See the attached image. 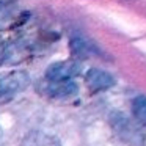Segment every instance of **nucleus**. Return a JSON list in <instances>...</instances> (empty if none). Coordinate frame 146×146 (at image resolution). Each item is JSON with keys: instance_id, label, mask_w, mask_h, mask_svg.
I'll return each mask as SVG.
<instances>
[{"instance_id": "nucleus-1", "label": "nucleus", "mask_w": 146, "mask_h": 146, "mask_svg": "<svg viewBox=\"0 0 146 146\" xmlns=\"http://www.w3.org/2000/svg\"><path fill=\"white\" fill-rule=\"evenodd\" d=\"M30 77L22 71H13L0 76V102L8 101L29 86Z\"/></svg>"}, {"instance_id": "nucleus-2", "label": "nucleus", "mask_w": 146, "mask_h": 146, "mask_svg": "<svg viewBox=\"0 0 146 146\" xmlns=\"http://www.w3.org/2000/svg\"><path fill=\"white\" fill-rule=\"evenodd\" d=\"M111 127L116 132V135L121 140L130 146H141L143 145V135L135 126L129 121V118L124 116L123 113H115L110 119Z\"/></svg>"}, {"instance_id": "nucleus-3", "label": "nucleus", "mask_w": 146, "mask_h": 146, "mask_svg": "<svg viewBox=\"0 0 146 146\" xmlns=\"http://www.w3.org/2000/svg\"><path fill=\"white\" fill-rule=\"evenodd\" d=\"M41 94L50 96L54 99L71 98L77 93V85L72 80H42L41 82Z\"/></svg>"}, {"instance_id": "nucleus-4", "label": "nucleus", "mask_w": 146, "mask_h": 146, "mask_svg": "<svg viewBox=\"0 0 146 146\" xmlns=\"http://www.w3.org/2000/svg\"><path fill=\"white\" fill-rule=\"evenodd\" d=\"M80 74V68L74 61H58L47 68L46 71V80H72Z\"/></svg>"}, {"instance_id": "nucleus-5", "label": "nucleus", "mask_w": 146, "mask_h": 146, "mask_svg": "<svg viewBox=\"0 0 146 146\" xmlns=\"http://www.w3.org/2000/svg\"><path fill=\"white\" fill-rule=\"evenodd\" d=\"M85 83L91 93H99L108 90L115 83V80L110 74L102 69H90L85 76Z\"/></svg>"}, {"instance_id": "nucleus-6", "label": "nucleus", "mask_w": 146, "mask_h": 146, "mask_svg": "<svg viewBox=\"0 0 146 146\" xmlns=\"http://www.w3.org/2000/svg\"><path fill=\"white\" fill-rule=\"evenodd\" d=\"M21 146H60V141L49 133L35 130L24 137Z\"/></svg>"}, {"instance_id": "nucleus-7", "label": "nucleus", "mask_w": 146, "mask_h": 146, "mask_svg": "<svg viewBox=\"0 0 146 146\" xmlns=\"http://www.w3.org/2000/svg\"><path fill=\"white\" fill-rule=\"evenodd\" d=\"M132 115L141 126H146V98L137 96L132 101Z\"/></svg>"}, {"instance_id": "nucleus-8", "label": "nucleus", "mask_w": 146, "mask_h": 146, "mask_svg": "<svg viewBox=\"0 0 146 146\" xmlns=\"http://www.w3.org/2000/svg\"><path fill=\"white\" fill-rule=\"evenodd\" d=\"M93 52V46L90 42L83 41L82 38H74L71 41V54L74 57H79V58H85L88 57L90 54Z\"/></svg>"}, {"instance_id": "nucleus-9", "label": "nucleus", "mask_w": 146, "mask_h": 146, "mask_svg": "<svg viewBox=\"0 0 146 146\" xmlns=\"http://www.w3.org/2000/svg\"><path fill=\"white\" fill-rule=\"evenodd\" d=\"M5 58H7V44H5L3 38L0 35V64L5 63Z\"/></svg>"}, {"instance_id": "nucleus-10", "label": "nucleus", "mask_w": 146, "mask_h": 146, "mask_svg": "<svg viewBox=\"0 0 146 146\" xmlns=\"http://www.w3.org/2000/svg\"><path fill=\"white\" fill-rule=\"evenodd\" d=\"M11 2H14V0H0V7H5V5H10Z\"/></svg>"}]
</instances>
